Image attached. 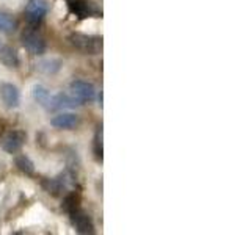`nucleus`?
I'll use <instances>...</instances> for the list:
<instances>
[{
    "instance_id": "15",
    "label": "nucleus",
    "mask_w": 251,
    "mask_h": 235,
    "mask_svg": "<svg viewBox=\"0 0 251 235\" xmlns=\"http://www.w3.org/2000/svg\"><path fill=\"white\" fill-rule=\"evenodd\" d=\"M50 91L47 90V88H44V86H41V85H36L35 88H33V97H35V100L38 102L39 105H43L44 108L47 107V104H49V100H50Z\"/></svg>"
},
{
    "instance_id": "12",
    "label": "nucleus",
    "mask_w": 251,
    "mask_h": 235,
    "mask_svg": "<svg viewBox=\"0 0 251 235\" xmlns=\"http://www.w3.org/2000/svg\"><path fill=\"white\" fill-rule=\"evenodd\" d=\"M0 61H2L6 68L16 69V68L19 66L18 52H16L13 47H10V46H3L2 49H0Z\"/></svg>"
},
{
    "instance_id": "11",
    "label": "nucleus",
    "mask_w": 251,
    "mask_h": 235,
    "mask_svg": "<svg viewBox=\"0 0 251 235\" xmlns=\"http://www.w3.org/2000/svg\"><path fill=\"white\" fill-rule=\"evenodd\" d=\"M80 119H78V116L74 115V113H60L55 118H52V127L55 129H63V130H71L74 129L75 125H78Z\"/></svg>"
},
{
    "instance_id": "8",
    "label": "nucleus",
    "mask_w": 251,
    "mask_h": 235,
    "mask_svg": "<svg viewBox=\"0 0 251 235\" xmlns=\"http://www.w3.org/2000/svg\"><path fill=\"white\" fill-rule=\"evenodd\" d=\"M71 94L80 102V104H85V102H91L96 97V88L94 85L85 80H74L71 83Z\"/></svg>"
},
{
    "instance_id": "5",
    "label": "nucleus",
    "mask_w": 251,
    "mask_h": 235,
    "mask_svg": "<svg viewBox=\"0 0 251 235\" xmlns=\"http://www.w3.org/2000/svg\"><path fill=\"white\" fill-rule=\"evenodd\" d=\"M49 11V3L47 0H28L25 6V19L30 25H39Z\"/></svg>"
},
{
    "instance_id": "17",
    "label": "nucleus",
    "mask_w": 251,
    "mask_h": 235,
    "mask_svg": "<svg viewBox=\"0 0 251 235\" xmlns=\"http://www.w3.org/2000/svg\"><path fill=\"white\" fill-rule=\"evenodd\" d=\"M36 68L39 70H43V72H46V74H55V72H58V70H60L61 63L58 60H44L41 63H38Z\"/></svg>"
},
{
    "instance_id": "6",
    "label": "nucleus",
    "mask_w": 251,
    "mask_h": 235,
    "mask_svg": "<svg viewBox=\"0 0 251 235\" xmlns=\"http://www.w3.org/2000/svg\"><path fill=\"white\" fill-rule=\"evenodd\" d=\"M69 216H71V223L75 227V231L78 234H86V235H91L94 234V224H93V219L90 218V215L78 206L75 209H73L71 212H68Z\"/></svg>"
},
{
    "instance_id": "14",
    "label": "nucleus",
    "mask_w": 251,
    "mask_h": 235,
    "mask_svg": "<svg viewBox=\"0 0 251 235\" xmlns=\"http://www.w3.org/2000/svg\"><path fill=\"white\" fill-rule=\"evenodd\" d=\"M16 166H18V169L21 172H24V174H27V176H31L35 172V164L27 155H18V157H16Z\"/></svg>"
},
{
    "instance_id": "3",
    "label": "nucleus",
    "mask_w": 251,
    "mask_h": 235,
    "mask_svg": "<svg viewBox=\"0 0 251 235\" xmlns=\"http://www.w3.org/2000/svg\"><path fill=\"white\" fill-rule=\"evenodd\" d=\"M69 11L77 19H88V18H100L102 10L90 0H69Z\"/></svg>"
},
{
    "instance_id": "4",
    "label": "nucleus",
    "mask_w": 251,
    "mask_h": 235,
    "mask_svg": "<svg viewBox=\"0 0 251 235\" xmlns=\"http://www.w3.org/2000/svg\"><path fill=\"white\" fill-rule=\"evenodd\" d=\"M21 41H22V46L25 47L31 55H43L47 49L46 39L43 38L41 33H38L33 28L22 31Z\"/></svg>"
},
{
    "instance_id": "13",
    "label": "nucleus",
    "mask_w": 251,
    "mask_h": 235,
    "mask_svg": "<svg viewBox=\"0 0 251 235\" xmlns=\"http://www.w3.org/2000/svg\"><path fill=\"white\" fill-rule=\"evenodd\" d=\"M16 27H18V22H16L13 16L5 11H0V31L10 35L16 30Z\"/></svg>"
},
{
    "instance_id": "2",
    "label": "nucleus",
    "mask_w": 251,
    "mask_h": 235,
    "mask_svg": "<svg viewBox=\"0 0 251 235\" xmlns=\"http://www.w3.org/2000/svg\"><path fill=\"white\" fill-rule=\"evenodd\" d=\"M69 41L75 49L86 55H98L102 52V38L83 35V33H73L69 36Z\"/></svg>"
},
{
    "instance_id": "10",
    "label": "nucleus",
    "mask_w": 251,
    "mask_h": 235,
    "mask_svg": "<svg viewBox=\"0 0 251 235\" xmlns=\"http://www.w3.org/2000/svg\"><path fill=\"white\" fill-rule=\"evenodd\" d=\"M0 97L8 108H16L21 102V93L18 86L13 83H2L0 85Z\"/></svg>"
},
{
    "instance_id": "16",
    "label": "nucleus",
    "mask_w": 251,
    "mask_h": 235,
    "mask_svg": "<svg viewBox=\"0 0 251 235\" xmlns=\"http://www.w3.org/2000/svg\"><path fill=\"white\" fill-rule=\"evenodd\" d=\"M93 152L96 157L98 162H102V154H104V147H102V125L98 127L96 133H94V140H93Z\"/></svg>"
},
{
    "instance_id": "9",
    "label": "nucleus",
    "mask_w": 251,
    "mask_h": 235,
    "mask_svg": "<svg viewBox=\"0 0 251 235\" xmlns=\"http://www.w3.org/2000/svg\"><path fill=\"white\" fill-rule=\"evenodd\" d=\"M78 105H82L73 94H66V93H58V94H52L49 104H47L46 110L49 112H57V110H65V108H75Z\"/></svg>"
},
{
    "instance_id": "7",
    "label": "nucleus",
    "mask_w": 251,
    "mask_h": 235,
    "mask_svg": "<svg viewBox=\"0 0 251 235\" xmlns=\"http://www.w3.org/2000/svg\"><path fill=\"white\" fill-rule=\"evenodd\" d=\"M25 138H27L25 132L11 130L2 137V140H0V146H2V149L8 154H18L22 149L24 143H25Z\"/></svg>"
},
{
    "instance_id": "1",
    "label": "nucleus",
    "mask_w": 251,
    "mask_h": 235,
    "mask_svg": "<svg viewBox=\"0 0 251 235\" xmlns=\"http://www.w3.org/2000/svg\"><path fill=\"white\" fill-rule=\"evenodd\" d=\"M75 185V174L73 171H65L60 176L53 179H46L43 180V187L47 193H50L53 196H58L61 193H66Z\"/></svg>"
}]
</instances>
